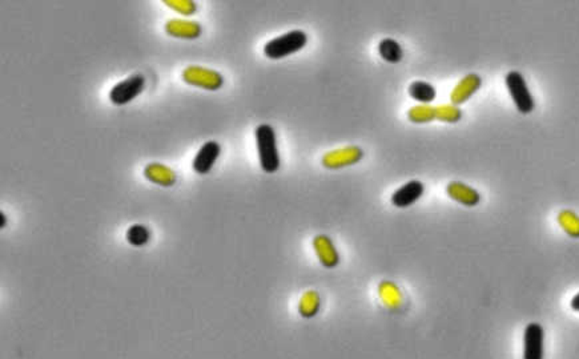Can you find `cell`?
<instances>
[{"label":"cell","mask_w":579,"mask_h":359,"mask_svg":"<svg viewBox=\"0 0 579 359\" xmlns=\"http://www.w3.org/2000/svg\"><path fill=\"white\" fill-rule=\"evenodd\" d=\"M144 176L148 181L161 187H172L176 183V173L170 167L158 162L148 164L144 169Z\"/></svg>","instance_id":"14"},{"label":"cell","mask_w":579,"mask_h":359,"mask_svg":"<svg viewBox=\"0 0 579 359\" xmlns=\"http://www.w3.org/2000/svg\"><path fill=\"white\" fill-rule=\"evenodd\" d=\"M462 117V110L457 106H439L436 107V119L445 123H457Z\"/></svg>","instance_id":"19"},{"label":"cell","mask_w":579,"mask_h":359,"mask_svg":"<svg viewBox=\"0 0 579 359\" xmlns=\"http://www.w3.org/2000/svg\"><path fill=\"white\" fill-rule=\"evenodd\" d=\"M425 187L418 180H411L405 185L398 187L391 194V203L397 208H407L423 197Z\"/></svg>","instance_id":"9"},{"label":"cell","mask_w":579,"mask_h":359,"mask_svg":"<svg viewBox=\"0 0 579 359\" xmlns=\"http://www.w3.org/2000/svg\"><path fill=\"white\" fill-rule=\"evenodd\" d=\"M409 94L423 106H429L436 99V88L426 81H414L409 87Z\"/></svg>","instance_id":"15"},{"label":"cell","mask_w":579,"mask_h":359,"mask_svg":"<svg viewBox=\"0 0 579 359\" xmlns=\"http://www.w3.org/2000/svg\"><path fill=\"white\" fill-rule=\"evenodd\" d=\"M560 222L567 235L579 237V217H577L573 212L570 210L562 212L560 216Z\"/></svg>","instance_id":"20"},{"label":"cell","mask_w":579,"mask_h":359,"mask_svg":"<svg viewBox=\"0 0 579 359\" xmlns=\"http://www.w3.org/2000/svg\"><path fill=\"white\" fill-rule=\"evenodd\" d=\"M221 152V147L216 141H208L199 149L196 156L193 158V169L199 174H206L211 172L215 162L218 161Z\"/></svg>","instance_id":"8"},{"label":"cell","mask_w":579,"mask_h":359,"mask_svg":"<svg viewBox=\"0 0 579 359\" xmlns=\"http://www.w3.org/2000/svg\"><path fill=\"white\" fill-rule=\"evenodd\" d=\"M165 31L173 37L192 40V39H196L202 35V26L199 23L190 22V20L171 19L165 24Z\"/></svg>","instance_id":"12"},{"label":"cell","mask_w":579,"mask_h":359,"mask_svg":"<svg viewBox=\"0 0 579 359\" xmlns=\"http://www.w3.org/2000/svg\"><path fill=\"white\" fill-rule=\"evenodd\" d=\"M254 136L263 171L266 173L277 172L280 168V155L275 129L269 124L259 125L254 131Z\"/></svg>","instance_id":"1"},{"label":"cell","mask_w":579,"mask_h":359,"mask_svg":"<svg viewBox=\"0 0 579 359\" xmlns=\"http://www.w3.org/2000/svg\"><path fill=\"white\" fill-rule=\"evenodd\" d=\"M183 80L189 85L200 87L208 91H218L224 84V78L220 72L199 65L187 67L183 71Z\"/></svg>","instance_id":"4"},{"label":"cell","mask_w":579,"mask_h":359,"mask_svg":"<svg viewBox=\"0 0 579 359\" xmlns=\"http://www.w3.org/2000/svg\"><path fill=\"white\" fill-rule=\"evenodd\" d=\"M127 240L133 247H142L149 241V231L142 225H133L127 232Z\"/></svg>","instance_id":"18"},{"label":"cell","mask_w":579,"mask_h":359,"mask_svg":"<svg viewBox=\"0 0 579 359\" xmlns=\"http://www.w3.org/2000/svg\"><path fill=\"white\" fill-rule=\"evenodd\" d=\"M481 84H482V80L475 74H470L462 80H459V83L454 87L450 94L452 104L458 107L459 104H464L465 101H468L470 97L480 90Z\"/></svg>","instance_id":"10"},{"label":"cell","mask_w":579,"mask_h":359,"mask_svg":"<svg viewBox=\"0 0 579 359\" xmlns=\"http://www.w3.org/2000/svg\"><path fill=\"white\" fill-rule=\"evenodd\" d=\"M145 78L140 74L117 83L110 92V100L115 106H126L142 92Z\"/></svg>","instance_id":"5"},{"label":"cell","mask_w":579,"mask_h":359,"mask_svg":"<svg viewBox=\"0 0 579 359\" xmlns=\"http://www.w3.org/2000/svg\"><path fill=\"white\" fill-rule=\"evenodd\" d=\"M446 192L448 196L452 197L454 201L462 203L465 206H475L481 201V194L474 187H468L466 184L458 181L450 183L446 187Z\"/></svg>","instance_id":"13"},{"label":"cell","mask_w":579,"mask_h":359,"mask_svg":"<svg viewBox=\"0 0 579 359\" xmlns=\"http://www.w3.org/2000/svg\"><path fill=\"white\" fill-rule=\"evenodd\" d=\"M570 306L574 312H579V293L573 297L571 302H570Z\"/></svg>","instance_id":"22"},{"label":"cell","mask_w":579,"mask_h":359,"mask_svg":"<svg viewBox=\"0 0 579 359\" xmlns=\"http://www.w3.org/2000/svg\"><path fill=\"white\" fill-rule=\"evenodd\" d=\"M407 117L411 123L425 124L436 120V107L430 106H416L407 110Z\"/></svg>","instance_id":"17"},{"label":"cell","mask_w":579,"mask_h":359,"mask_svg":"<svg viewBox=\"0 0 579 359\" xmlns=\"http://www.w3.org/2000/svg\"><path fill=\"white\" fill-rule=\"evenodd\" d=\"M362 157H364V151L360 147L350 145V147L334 149L325 153L321 162L327 169H341V168L357 164Z\"/></svg>","instance_id":"6"},{"label":"cell","mask_w":579,"mask_h":359,"mask_svg":"<svg viewBox=\"0 0 579 359\" xmlns=\"http://www.w3.org/2000/svg\"><path fill=\"white\" fill-rule=\"evenodd\" d=\"M505 83L509 90V94L516 104V110H519L522 115L532 113L535 107V103L522 74L518 71H510L505 78Z\"/></svg>","instance_id":"3"},{"label":"cell","mask_w":579,"mask_h":359,"mask_svg":"<svg viewBox=\"0 0 579 359\" xmlns=\"http://www.w3.org/2000/svg\"><path fill=\"white\" fill-rule=\"evenodd\" d=\"M164 4L181 15H192L197 10L196 3L192 0H165Z\"/></svg>","instance_id":"21"},{"label":"cell","mask_w":579,"mask_h":359,"mask_svg":"<svg viewBox=\"0 0 579 359\" xmlns=\"http://www.w3.org/2000/svg\"><path fill=\"white\" fill-rule=\"evenodd\" d=\"M545 330L537 324H529L523 333V359H544Z\"/></svg>","instance_id":"7"},{"label":"cell","mask_w":579,"mask_h":359,"mask_svg":"<svg viewBox=\"0 0 579 359\" xmlns=\"http://www.w3.org/2000/svg\"><path fill=\"white\" fill-rule=\"evenodd\" d=\"M313 247L323 266L333 269L339 265L340 256L337 253V249L334 248L333 241L329 238L328 235H317L313 240Z\"/></svg>","instance_id":"11"},{"label":"cell","mask_w":579,"mask_h":359,"mask_svg":"<svg viewBox=\"0 0 579 359\" xmlns=\"http://www.w3.org/2000/svg\"><path fill=\"white\" fill-rule=\"evenodd\" d=\"M378 52L385 62L391 64L401 62L404 56L402 48L394 39H382L378 44Z\"/></svg>","instance_id":"16"},{"label":"cell","mask_w":579,"mask_h":359,"mask_svg":"<svg viewBox=\"0 0 579 359\" xmlns=\"http://www.w3.org/2000/svg\"><path fill=\"white\" fill-rule=\"evenodd\" d=\"M307 43V33L301 30H295L269 40L264 46V53L268 59L280 60L292 53H296L300 49L305 47Z\"/></svg>","instance_id":"2"}]
</instances>
